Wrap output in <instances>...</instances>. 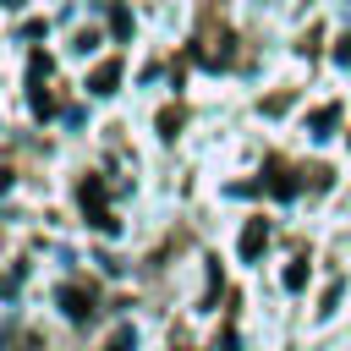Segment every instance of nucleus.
Here are the masks:
<instances>
[{"label":"nucleus","mask_w":351,"mask_h":351,"mask_svg":"<svg viewBox=\"0 0 351 351\" xmlns=\"http://www.w3.org/2000/svg\"><path fill=\"white\" fill-rule=\"evenodd\" d=\"M77 197H82V214H88L93 230H115V214H110V203H104V181H99V176H88V181L77 186Z\"/></svg>","instance_id":"f257e3e1"},{"label":"nucleus","mask_w":351,"mask_h":351,"mask_svg":"<svg viewBox=\"0 0 351 351\" xmlns=\"http://www.w3.org/2000/svg\"><path fill=\"white\" fill-rule=\"evenodd\" d=\"M60 307H66V318H93V291L88 285H60Z\"/></svg>","instance_id":"f03ea898"},{"label":"nucleus","mask_w":351,"mask_h":351,"mask_svg":"<svg viewBox=\"0 0 351 351\" xmlns=\"http://www.w3.org/2000/svg\"><path fill=\"white\" fill-rule=\"evenodd\" d=\"M115 82H121V60H99L93 66V77H88V88L104 99V93H115Z\"/></svg>","instance_id":"7ed1b4c3"},{"label":"nucleus","mask_w":351,"mask_h":351,"mask_svg":"<svg viewBox=\"0 0 351 351\" xmlns=\"http://www.w3.org/2000/svg\"><path fill=\"white\" fill-rule=\"evenodd\" d=\"M27 82H33V110L38 115H49V93H44V82H49V66L33 55V66H27Z\"/></svg>","instance_id":"20e7f679"},{"label":"nucleus","mask_w":351,"mask_h":351,"mask_svg":"<svg viewBox=\"0 0 351 351\" xmlns=\"http://www.w3.org/2000/svg\"><path fill=\"white\" fill-rule=\"evenodd\" d=\"M269 247V225L263 219H247V230H241V258H258Z\"/></svg>","instance_id":"39448f33"},{"label":"nucleus","mask_w":351,"mask_h":351,"mask_svg":"<svg viewBox=\"0 0 351 351\" xmlns=\"http://www.w3.org/2000/svg\"><path fill=\"white\" fill-rule=\"evenodd\" d=\"M307 285V258H296L291 269H285V291H302Z\"/></svg>","instance_id":"423d86ee"},{"label":"nucleus","mask_w":351,"mask_h":351,"mask_svg":"<svg viewBox=\"0 0 351 351\" xmlns=\"http://www.w3.org/2000/svg\"><path fill=\"white\" fill-rule=\"evenodd\" d=\"M335 60H340V66H351V33H346V38L335 44Z\"/></svg>","instance_id":"0eeeda50"},{"label":"nucleus","mask_w":351,"mask_h":351,"mask_svg":"<svg viewBox=\"0 0 351 351\" xmlns=\"http://www.w3.org/2000/svg\"><path fill=\"white\" fill-rule=\"evenodd\" d=\"M110 351H132V329H121V335L110 340Z\"/></svg>","instance_id":"6e6552de"},{"label":"nucleus","mask_w":351,"mask_h":351,"mask_svg":"<svg viewBox=\"0 0 351 351\" xmlns=\"http://www.w3.org/2000/svg\"><path fill=\"white\" fill-rule=\"evenodd\" d=\"M219 351H236V335H225V346H219Z\"/></svg>","instance_id":"1a4fd4ad"}]
</instances>
